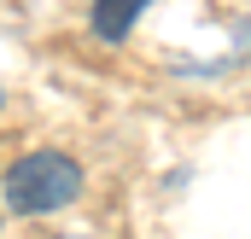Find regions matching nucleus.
<instances>
[{
    "instance_id": "1",
    "label": "nucleus",
    "mask_w": 251,
    "mask_h": 239,
    "mask_svg": "<svg viewBox=\"0 0 251 239\" xmlns=\"http://www.w3.org/2000/svg\"><path fill=\"white\" fill-rule=\"evenodd\" d=\"M0 198H6L12 216H53V210H64V204L82 198V164L70 152H53V146L24 152L0 175Z\"/></svg>"
},
{
    "instance_id": "2",
    "label": "nucleus",
    "mask_w": 251,
    "mask_h": 239,
    "mask_svg": "<svg viewBox=\"0 0 251 239\" xmlns=\"http://www.w3.org/2000/svg\"><path fill=\"white\" fill-rule=\"evenodd\" d=\"M140 12H146V0H94V6H88V29H94L100 41H123Z\"/></svg>"
},
{
    "instance_id": "3",
    "label": "nucleus",
    "mask_w": 251,
    "mask_h": 239,
    "mask_svg": "<svg viewBox=\"0 0 251 239\" xmlns=\"http://www.w3.org/2000/svg\"><path fill=\"white\" fill-rule=\"evenodd\" d=\"M59 239H82V234H59Z\"/></svg>"
},
{
    "instance_id": "4",
    "label": "nucleus",
    "mask_w": 251,
    "mask_h": 239,
    "mask_svg": "<svg viewBox=\"0 0 251 239\" xmlns=\"http://www.w3.org/2000/svg\"><path fill=\"white\" fill-rule=\"evenodd\" d=\"M0 105H6V94H0Z\"/></svg>"
}]
</instances>
